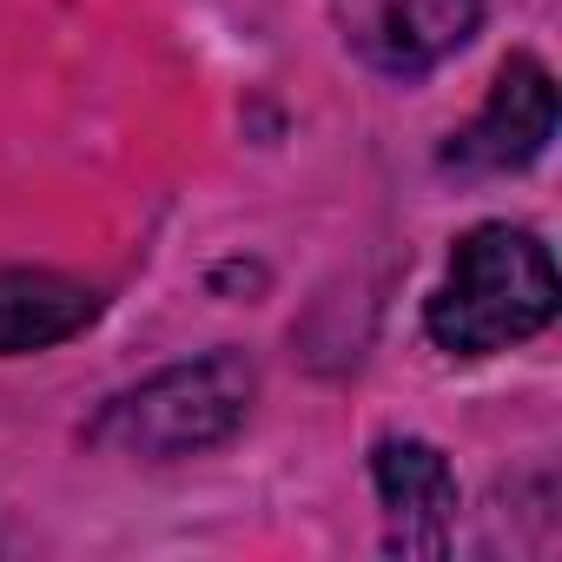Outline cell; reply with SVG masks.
I'll return each mask as SVG.
<instances>
[{
  "label": "cell",
  "instance_id": "obj_3",
  "mask_svg": "<svg viewBox=\"0 0 562 562\" xmlns=\"http://www.w3.org/2000/svg\"><path fill=\"white\" fill-rule=\"evenodd\" d=\"M331 21L345 54L371 74L424 80L476 41L483 0H331Z\"/></svg>",
  "mask_w": 562,
  "mask_h": 562
},
{
  "label": "cell",
  "instance_id": "obj_2",
  "mask_svg": "<svg viewBox=\"0 0 562 562\" xmlns=\"http://www.w3.org/2000/svg\"><path fill=\"white\" fill-rule=\"evenodd\" d=\"M258 404V364L232 345L199 351L186 364H166L100 404L87 424V443L126 463H186L245 430Z\"/></svg>",
  "mask_w": 562,
  "mask_h": 562
},
{
  "label": "cell",
  "instance_id": "obj_6",
  "mask_svg": "<svg viewBox=\"0 0 562 562\" xmlns=\"http://www.w3.org/2000/svg\"><path fill=\"white\" fill-rule=\"evenodd\" d=\"M100 292L87 278L47 271V265H0V358H41L67 338H80L100 318Z\"/></svg>",
  "mask_w": 562,
  "mask_h": 562
},
{
  "label": "cell",
  "instance_id": "obj_1",
  "mask_svg": "<svg viewBox=\"0 0 562 562\" xmlns=\"http://www.w3.org/2000/svg\"><path fill=\"white\" fill-rule=\"evenodd\" d=\"M555 258L529 225L483 218L457 238L437 292L424 305V331L443 358H496L549 331L555 318Z\"/></svg>",
  "mask_w": 562,
  "mask_h": 562
},
{
  "label": "cell",
  "instance_id": "obj_4",
  "mask_svg": "<svg viewBox=\"0 0 562 562\" xmlns=\"http://www.w3.org/2000/svg\"><path fill=\"white\" fill-rule=\"evenodd\" d=\"M555 139V80L536 54H509L490 80V100L463 133H450L443 166L450 172H522Z\"/></svg>",
  "mask_w": 562,
  "mask_h": 562
},
{
  "label": "cell",
  "instance_id": "obj_5",
  "mask_svg": "<svg viewBox=\"0 0 562 562\" xmlns=\"http://www.w3.org/2000/svg\"><path fill=\"white\" fill-rule=\"evenodd\" d=\"M371 490L391 522L397 555H443L457 529V470L430 437H378L371 443Z\"/></svg>",
  "mask_w": 562,
  "mask_h": 562
}]
</instances>
